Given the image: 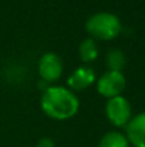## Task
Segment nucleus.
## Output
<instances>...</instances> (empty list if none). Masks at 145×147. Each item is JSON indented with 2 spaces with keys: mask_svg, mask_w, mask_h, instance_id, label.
Returning <instances> with one entry per match:
<instances>
[{
  "mask_svg": "<svg viewBox=\"0 0 145 147\" xmlns=\"http://www.w3.org/2000/svg\"><path fill=\"white\" fill-rule=\"evenodd\" d=\"M40 106L50 119L68 120L78 113L80 100L71 90L65 87L51 86L44 90Z\"/></svg>",
  "mask_w": 145,
  "mask_h": 147,
  "instance_id": "f257e3e1",
  "label": "nucleus"
},
{
  "mask_svg": "<svg viewBox=\"0 0 145 147\" xmlns=\"http://www.w3.org/2000/svg\"><path fill=\"white\" fill-rule=\"evenodd\" d=\"M36 147H55V144H54V142L50 137H43V139L39 140Z\"/></svg>",
  "mask_w": 145,
  "mask_h": 147,
  "instance_id": "9b49d317",
  "label": "nucleus"
},
{
  "mask_svg": "<svg viewBox=\"0 0 145 147\" xmlns=\"http://www.w3.org/2000/svg\"><path fill=\"white\" fill-rule=\"evenodd\" d=\"M39 74L43 82H55L63 74V61L55 53H46L39 61Z\"/></svg>",
  "mask_w": 145,
  "mask_h": 147,
  "instance_id": "39448f33",
  "label": "nucleus"
},
{
  "mask_svg": "<svg viewBox=\"0 0 145 147\" xmlns=\"http://www.w3.org/2000/svg\"><path fill=\"white\" fill-rule=\"evenodd\" d=\"M96 82V73L91 67L81 66L76 69L68 77V87L73 90H84Z\"/></svg>",
  "mask_w": 145,
  "mask_h": 147,
  "instance_id": "0eeeda50",
  "label": "nucleus"
},
{
  "mask_svg": "<svg viewBox=\"0 0 145 147\" xmlns=\"http://www.w3.org/2000/svg\"><path fill=\"white\" fill-rule=\"evenodd\" d=\"M127 140L135 147H145V111L131 117L127 124Z\"/></svg>",
  "mask_w": 145,
  "mask_h": 147,
  "instance_id": "423d86ee",
  "label": "nucleus"
},
{
  "mask_svg": "<svg viewBox=\"0 0 145 147\" xmlns=\"http://www.w3.org/2000/svg\"><path fill=\"white\" fill-rule=\"evenodd\" d=\"M125 89V77L121 71L108 70L97 80V90L101 96L108 98L121 96Z\"/></svg>",
  "mask_w": 145,
  "mask_h": 147,
  "instance_id": "20e7f679",
  "label": "nucleus"
},
{
  "mask_svg": "<svg viewBox=\"0 0 145 147\" xmlns=\"http://www.w3.org/2000/svg\"><path fill=\"white\" fill-rule=\"evenodd\" d=\"M98 147H130L127 137L120 131H108L100 140Z\"/></svg>",
  "mask_w": 145,
  "mask_h": 147,
  "instance_id": "1a4fd4ad",
  "label": "nucleus"
},
{
  "mask_svg": "<svg viewBox=\"0 0 145 147\" xmlns=\"http://www.w3.org/2000/svg\"><path fill=\"white\" fill-rule=\"evenodd\" d=\"M125 64V56L121 50L112 49L108 51L107 54V66L110 70H115V71H121V69Z\"/></svg>",
  "mask_w": 145,
  "mask_h": 147,
  "instance_id": "9d476101",
  "label": "nucleus"
},
{
  "mask_svg": "<svg viewBox=\"0 0 145 147\" xmlns=\"http://www.w3.org/2000/svg\"><path fill=\"white\" fill-rule=\"evenodd\" d=\"M105 114L111 124L121 127L127 126L131 120V104L130 101L122 96L110 98L105 106Z\"/></svg>",
  "mask_w": 145,
  "mask_h": 147,
  "instance_id": "7ed1b4c3",
  "label": "nucleus"
},
{
  "mask_svg": "<svg viewBox=\"0 0 145 147\" xmlns=\"http://www.w3.org/2000/svg\"><path fill=\"white\" fill-rule=\"evenodd\" d=\"M78 54L81 57V60L84 63H91L98 57V47L94 39L88 37L86 40L81 42L80 47H78Z\"/></svg>",
  "mask_w": 145,
  "mask_h": 147,
  "instance_id": "6e6552de",
  "label": "nucleus"
},
{
  "mask_svg": "<svg viewBox=\"0 0 145 147\" xmlns=\"http://www.w3.org/2000/svg\"><path fill=\"white\" fill-rule=\"evenodd\" d=\"M121 20L110 11H98L90 16L86 22V30L91 39L112 40L121 32Z\"/></svg>",
  "mask_w": 145,
  "mask_h": 147,
  "instance_id": "f03ea898",
  "label": "nucleus"
}]
</instances>
